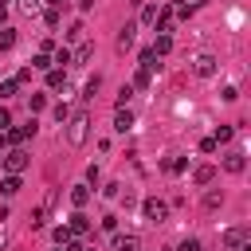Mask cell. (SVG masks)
Listing matches in <instances>:
<instances>
[{
  "instance_id": "cell-1",
  "label": "cell",
  "mask_w": 251,
  "mask_h": 251,
  "mask_svg": "<svg viewBox=\"0 0 251 251\" xmlns=\"http://www.w3.org/2000/svg\"><path fill=\"white\" fill-rule=\"evenodd\" d=\"M86 133H90V114H86V110L67 114V145H82Z\"/></svg>"
},
{
  "instance_id": "cell-2",
  "label": "cell",
  "mask_w": 251,
  "mask_h": 251,
  "mask_svg": "<svg viewBox=\"0 0 251 251\" xmlns=\"http://www.w3.org/2000/svg\"><path fill=\"white\" fill-rule=\"evenodd\" d=\"M27 165H31L27 149H12V153H4V169H8V173H16V176H20V173H24Z\"/></svg>"
},
{
  "instance_id": "cell-3",
  "label": "cell",
  "mask_w": 251,
  "mask_h": 251,
  "mask_svg": "<svg viewBox=\"0 0 251 251\" xmlns=\"http://www.w3.org/2000/svg\"><path fill=\"white\" fill-rule=\"evenodd\" d=\"M141 212H145V220H149V224H161V220L169 216V204H165V200H157V196H149V200L141 204Z\"/></svg>"
},
{
  "instance_id": "cell-4",
  "label": "cell",
  "mask_w": 251,
  "mask_h": 251,
  "mask_svg": "<svg viewBox=\"0 0 251 251\" xmlns=\"http://www.w3.org/2000/svg\"><path fill=\"white\" fill-rule=\"evenodd\" d=\"M192 71H196L200 78H212V75L220 71V59H216V55H200V59L192 63Z\"/></svg>"
},
{
  "instance_id": "cell-5",
  "label": "cell",
  "mask_w": 251,
  "mask_h": 251,
  "mask_svg": "<svg viewBox=\"0 0 251 251\" xmlns=\"http://www.w3.org/2000/svg\"><path fill=\"white\" fill-rule=\"evenodd\" d=\"M243 243H247V227H243V224L224 231V247H227V251H235V247H243Z\"/></svg>"
},
{
  "instance_id": "cell-6",
  "label": "cell",
  "mask_w": 251,
  "mask_h": 251,
  "mask_svg": "<svg viewBox=\"0 0 251 251\" xmlns=\"http://www.w3.org/2000/svg\"><path fill=\"white\" fill-rule=\"evenodd\" d=\"M153 24H157V31H161V35H169V31H173V8H161Z\"/></svg>"
},
{
  "instance_id": "cell-7",
  "label": "cell",
  "mask_w": 251,
  "mask_h": 251,
  "mask_svg": "<svg viewBox=\"0 0 251 251\" xmlns=\"http://www.w3.org/2000/svg\"><path fill=\"white\" fill-rule=\"evenodd\" d=\"M129 126H133V114H129L126 106H118V114H114V129H118V133H126Z\"/></svg>"
},
{
  "instance_id": "cell-8",
  "label": "cell",
  "mask_w": 251,
  "mask_h": 251,
  "mask_svg": "<svg viewBox=\"0 0 251 251\" xmlns=\"http://www.w3.org/2000/svg\"><path fill=\"white\" fill-rule=\"evenodd\" d=\"M243 165H247V161H243V153H239V149H231V153L224 157V169H227V173H243Z\"/></svg>"
},
{
  "instance_id": "cell-9",
  "label": "cell",
  "mask_w": 251,
  "mask_h": 251,
  "mask_svg": "<svg viewBox=\"0 0 251 251\" xmlns=\"http://www.w3.org/2000/svg\"><path fill=\"white\" fill-rule=\"evenodd\" d=\"M67 227H71V235H86V231H90V220H86V216H82V212H75V216H71V224H67Z\"/></svg>"
},
{
  "instance_id": "cell-10",
  "label": "cell",
  "mask_w": 251,
  "mask_h": 251,
  "mask_svg": "<svg viewBox=\"0 0 251 251\" xmlns=\"http://www.w3.org/2000/svg\"><path fill=\"white\" fill-rule=\"evenodd\" d=\"M133 31H137V24H126V27L118 31V51H126V47H133Z\"/></svg>"
},
{
  "instance_id": "cell-11",
  "label": "cell",
  "mask_w": 251,
  "mask_h": 251,
  "mask_svg": "<svg viewBox=\"0 0 251 251\" xmlns=\"http://www.w3.org/2000/svg\"><path fill=\"white\" fill-rule=\"evenodd\" d=\"M8 137H12V141H27V137H35V122H24V126H16Z\"/></svg>"
},
{
  "instance_id": "cell-12",
  "label": "cell",
  "mask_w": 251,
  "mask_h": 251,
  "mask_svg": "<svg viewBox=\"0 0 251 251\" xmlns=\"http://www.w3.org/2000/svg\"><path fill=\"white\" fill-rule=\"evenodd\" d=\"M192 180H196V184H212V180H216V165H200V169L192 173Z\"/></svg>"
},
{
  "instance_id": "cell-13",
  "label": "cell",
  "mask_w": 251,
  "mask_h": 251,
  "mask_svg": "<svg viewBox=\"0 0 251 251\" xmlns=\"http://www.w3.org/2000/svg\"><path fill=\"white\" fill-rule=\"evenodd\" d=\"M114 251H141V243H137V235H118Z\"/></svg>"
},
{
  "instance_id": "cell-14",
  "label": "cell",
  "mask_w": 251,
  "mask_h": 251,
  "mask_svg": "<svg viewBox=\"0 0 251 251\" xmlns=\"http://www.w3.org/2000/svg\"><path fill=\"white\" fill-rule=\"evenodd\" d=\"M0 192H4V196H16V192H20V176H16V173H8V176L0 180Z\"/></svg>"
},
{
  "instance_id": "cell-15",
  "label": "cell",
  "mask_w": 251,
  "mask_h": 251,
  "mask_svg": "<svg viewBox=\"0 0 251 251\" xmlns=\"http://www.w3.org/2000/svg\"><path fill=\"white\" fill-rule=\"evenodd\" d=\"M86 200H90V188H86V184H75V188H71V204H75V208H82Z\"/></svg>"
},
{
  "instance_id": "cell-16",
  "label": "cell",
  "mask_w": 251,
  "mask_h": 251,
  "mask_svg": "<svg viewBox=\"0 0 251 251\" xmlns=\"http://www.w3.org/2000/svg\"><path fill=\"white\" fill-rule=\"evenodd\" d=\"M149 51H153V55H169V51H173V39H169V35H157Z\"/></svg>"
},
{
  "instance_id": "cell-17",
  "label": "cell",
  "mask_w": 251,
  "mask_h": 251,
  "mask_svg": "<svg viewBox=\"0 0 251 251\" xmlns=\"http://www.w3.org/2000/svg\"><path fill=\"white\" fill-rule=\"evenodd\" d=\"M90 55H94V43H90V39H82V43H78V51H75L71 59H75V63H86Z\"/></svg>"
},
{
  "instance_id": "cell-18",
  "label": "cell",
  "mask_w": 251,
  "mask_h": 251,
  "mask_svg": "<svg viewBox=\"0 0 251 251\" xmlns=\"http://www.w3.org/2000/svg\"><path fill=\"white\" fill-rule=\"evenodd\" d=\"M63 82H67V75H63L59 67H47V86H51V90H59Z\"/></svg>"
},
{
  "instance_id": "cell-19",
  "label": "cell",
  "mask_w": 251,
  "mask_h": 251,
  "mask_svg": "<svg viewBox=\"0 0 251 251\" xmlns=\"http://www.w3.org/2000/svg\"><path fill=\"white\" fill-rule=\"evenodd\" d=\"M82 31H86V27H82V24L75 20V24L67 27V39H71V43H82Z\"/></svg>"
},
{
  "instance_id": "cell-20",
  "label": "cell",
  "mask_w": 251,
  "mask_h": 251,
  "mask_svg": "<svg viewBox=\"0 0 251 251\" xmlns=\"http://www.w3.org/2000/svg\"><path fill=\"white\" fill-rule=\"evenodd\" d=\"M212 137H216V145H224V141H231V137H235V129H231V126H220Z\"/></svg>"
},
{
  "instance_id": "cell-21",
  "label": "cell",
  "mask_w": 251,
  "mask_h": 251,
  "mask_svg": "<svg viewBox=\"0 0 251 251\" xmlns=\"http://www.w3.org/2000/svg\"><path fill=\"white\" fill-rule=\"evenodd\" d=\"M12 43H16V31L12 27H0V51H8Z\"/></svg>"
},
{
  "instance_id": "cell-22",
  "label": "cell",
  "mask_w": 251,
  "mask_h": 251,
  "mask_svg": "<svg viewBox=\"0 0 251 251\" xmlns=\"http://www.w3.org/2000/svg\"><path fill=\"white\" fill-rule=\"evenodd\" d=\"M141 67H145V71H153V67H157V55H153V51H149V47H145V51H141Z\"/></svg>"
},
{
  "instance_id": "cell-23",
  "label": "cell",
  "mask_w": 251,
  "mask_h": 251,
  "mask_svg": "<svg viewBox=\"0 0 251 251\" xmlns=\"http://www.w3.org/2000/svg\"><path fill=\"white\" fill-rule=\"evenodd\" d=\"M149 78H153V71H145V67H141V71L133 75V86H149Z\"/></svg>"
},
{
  "instance_id": "cell-24",
  "label": "cell",
  "mask_w": 251,
  "mask_h": 251,
  "mask_svg": "<svg viewBox=\"0 0 251 251\" xmlns=\"http://www.w3.org/2000/svg\"><path fill=\"white\" fill-rule=\"evenodd\" d=\"M220 204H224V192H208L204 196V208H220Z\"/></svg>"
},
{
  "instance_id": "cell-25",
  "label": "cell",
  "mask_w": 251,
  "mask_h": 251,
  "mask_svg": "<svg viewBox=\"0 0 251 251\" xmlns=\"http://www.w3.org/2000/svg\"><path fill=\"white\" fill-rule=\"evenodd\" d=\"M16 86H20L16 78H8V82H0V98H12V94H16Z\"/></svg>"
},
{
  "instance_id": "cell-26",
  "label": "cell",
  "mask_w": 251,
  "mask_h": 251,
  "mask_svg": "<svg viewBox=\"0 0 251 251\" xmlns=\"http://www.w3.org/2000/svg\"><path fill=\"white\" fill-rule=\"evenodd\" d=\"M43 24H47V27H59V12L47 8V12H43Z\"/></svg>"
},
{
  "instance_id": "cell-27",
  "label": "cell",
  "mask_w": 251,
  "mask_h": 251,
  "mask_svg": "<svg viewBox=\"0 0 251 251\" xmlns=\"http://www.w3.org/2000/svg\"><path fill=\"white\" fill-rule=\"evenodd\" d=\"M184 165H188V161H184V157H173V161H165V169H169V173H180V169H184Z\"/></svg>"
},
{
  "instance_id": "cell-28",
  "label": "cell",
  "mask_w": 251,
  "mask_h": 251,
  "mask_svg": "<svg viewBox=\"0 0 251 251\" xmlns=\"http://www.w3.org/2000/svg\"><path fill=\"white\" fill-rule=\"evenodd\" d=\"M20 12H27V16H35V12H39V0H20Z\"/></svg>"
},
{
  "instance_id": "cell-29",
  "label": "cell",
  "mask_w": 251,
  "mask_h": 251,
  "mask_svg": "<svg viewBox=\"0 0 251 251\" xmlns=\"http://www.w3.org/2000/svg\"><path fill=\"white\" fill-rule=\"evenodd\" d=\"M157 12H161V8H157V4H149V8L141 12V20H145V24H153V20H157Z\"/></svg>"
},
{
  "instance_id": "cell-30",
  "label": "cell",
  "mask_w": 251,
  "mask_h": 251,
  "mask_svg": "<svg viewBox=\"0 0 251 251\" xmlns=\"http://www.w3.org/2000/svg\"><path fill=\"white\" fill-rule=\"evenodd\" d=\"M129 98H133V86H122V90H118V106H126Z\"/></svg>"
},
{
  "instance_id": "cell-31",
  "label": "cell",
  "mask_w": 251,
  "mask_h": 251,
  "mask_svg": "<svg viewBox=\"0 0 251 251\" xmlns=\"http://www.w3.org/2000/svg\"><path fill=\"white\" fill-rule=\"evenodd\" d=\"M43 106H47V98H43V94H31V114H39Z\"/></svg>"
},
{
  "instance_id": "cell-32",
  "label": "cell",
  "mask_w": 251,
  "mask_h": 251,
  "mask_svg": "<svg viewBox=\"0 0 251 251\" xmlns=\"http://www.w3.org/2000/svg\"><path fill=\"white\" fill-rule=\"evenodd\" d=\"M176 251H200V239H180V247Z\"/></svg>"
},
{
  "instance_id": "cell-33",
  "label": "cell",
  "mask_w": 251,
  "mask_h": 251,
  "mask_svg": "<svg viewBox=\"0 0 251 251\" xmlns=\"http://www.w3.org/2000/svg\"><path fill=\"white\" fill-rule=\"evenodd\" d=\"M55 63H71V51L67 47H55Z\"/></svg>"
},
{
  "instance_id": "cell-34",
  "label": "cell",
  "mask_w": 251,
  "mask_h": 251,
  "mask_svg": "<svg viewBox=\"0 0 251 251\" xmlns=\"http://www.w3.org/2000/svg\"><path fill=\"white\" fill-rule=\"evenodd\" d=\"M31 67H39V71H47V67H51V59H47V55H35V59H31Z\"/></svg>"
},
{
  "instance_id": "cell-35",
  "label": "cell",
  "mask_w": 251,
  "mask_h": 251,
  "mask_svg": "<svg viewBox=\"0 0 251 251\" xmlns=\"http://www.w3.org/2000/svg\"><path fill=\"white\" fill-rule=\"evenodd\" d=\"M98 86H102V78H98V75H94V78H90V82H86V98H94V90H98Z\"/></svg>"
},
{
  "instance_id": "cell-36",
  "label": "cell",
  "mask_w": 251,
  "mask_h": 251,
  "mask_svg": "<svg viewBox=\"0 0 251 251\" xmlns=\"http://www.w3.org/2000/svg\"><path fill=\"white\" fill-rule=\"evenodd\" d=\"M8 126H12V114H8L4 106H0V129H8Z\"/></svg>"
},
{
  "instance_id": "cell-37",
  "label": "cell",
  "mask_w": 251,
  "mask_h": 251,
  "mask_svg": "<svg viewBox=\"0 0 251 251\" xmlns=\"http://www.w3.org/2000/svg\"><path fill=\"white\" fill-rule=\"evenodd\" d=\"M4 16H8V4H0V24H4Z\"/></svg>"
},
{
  "instance_id": "cell-38",
  "label": "cell",
  "mask_w": 251,
  "mask_h": 251,
  "mask_svg": "<svg viewBox=\"0 0 251 251\" xmlns=\"http://www.w3.org/2000/svg\"><path fill=\"white\" fill-rule=\"evenodd\" d=\"M4 216H8V208H4V204H0V220H4Z\"/></svg>"
},
{
  "instance_id": "cell-39",
  "label": "cell",
  "mask_w": 251,
  "mask_h": 251,
  "mask_svg": "<svg viewBox=\"0 0 251 251\" xmlns=\"http://www.w3.org/2000/svg\"><path fill=\"white\" fill-rule=\"evenodd\" d=\"M47 4H51V8H59V4H63V0H47Z\"/></svg>"
},
{
  "instance_id": "cell-40",
  "label": "cell",
  "mask_w": 251,
  "mask_h": 251,
  "mask_svg": "<svg viewBox=\"0 0 251 251\" xmlns=\"http://www.w3.org/2000/svg\"><path fill=\"white\" fill-rule=\"evenodd\" d=\"M0 247H4V231H0Z\"/></svg>"
},
{
  "instance_id": "cell-41",
  "label": "cell",
  "mask_w": 251,
  "mask_h": 251,
  "mask_svg": "<svg viewBox=\"0 0 251 251\" xmlns=\"http://www.w3.org/2000/svg\"><path fill=\"white\" fill-rule=\"evenodd\" d=\"M78 251H86V247H78ZM90 251H94V247H90Z\"/></svg>"
},
{
  "instance_id": "cell-42",
  "label": "cell",
  "mask_w": 251,
  "mask_h": 251,
  "mask_svg": "<svg viewBox=\"0 0 251 251\" xmlns=\"http://www.w3.org/2000/svg\"><path fill=\"white\" fill-rule=\"evenodd\" d=\"M129 4H141V0H129Z\"/></svg>"
},
{
  "instance_id": "cell-43",
  "label": "cell",
  "mask_w": 251,
  "mask_h": 251,
  "mask_svg": "<svg viewBox=\"0 0 251 251\" xmlns=\"http://www.w3.org/2000/svg\"><path fill=\"white\" fill-rule=\"evenodd\" d=\"M63 251H67V247H63Z\"/></svg>"
}]
</instances>
